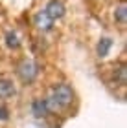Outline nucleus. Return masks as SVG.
I'll list each match as a JSON object with an SVG mask.
<instances>
[{
    "label": "nucleus",
    "instance_id": "nucleus-1",
    "mask_svg": "<svg viewBox=\"0 0 127 128\" xmlns=\"http://www.w3.org/2000/svg\"><path fill=\"white\" fill-rule=\"evenodd\" d=\"M46 102H48V108L52 115L54 114H61V112H66V110L72 108V104L76 102V90L74 86L68 82V80H59V82H54L46 92Z\"/></svg>",
    "mask_w": 127,
    "mask_h": 128
},
{
    "label": "nucleus",
    "instance_id": "nucleus-2",
    "mask_svg": "<svg viewBox=\"0 0 127 128\" xmlns=\"http://www.w3.org/2000/svg\"><path fill=\"white\" fill-rule=\"evenodd\" d=\"M15 73L17 79L22 86H33L37 82L39 75H41V64L35 59H30V57H24L17 62L15 66Z\"/></svg>",
    "mask_w": 127,
    "mask_h": 128
},
{
    "label": "nucleus",
    "instance_id": "nucleus-3",
    "mask_svg": "<svg viewBox=\"0 0 127 128\" xmlns=\"http://www.w3.org/2000/svg\"><path fill=\"white\" fill-rule=\"evenodd\" d=\"M109 82L114 88L125 90V86H127V64H125V60H118L112 64V68L109 70Z\"/></svg>",
    "mask_w": 127,
    "mask_h": 128
},
{
    "label": "nucleus",
    "instance_id": "nucleus-4",
    "mask_svg": "<svg viewBox=\"0 0 127 128\" xmlns=\"http://www.w3.org/2000/svg\"><path fill=\"white\" fill-rule=\"evenodd\" d=\"M19 95V86L11 77H0V102H8Z\"/></svg>",
    "mask_w": 127,
    "mask_h": 128
},
{
    "label": "nucleus",
    "instance_id": "nucleus-5",
    "mask_svg": "<svg viewBox=\"0 0 127 128\" xmlns=\"http://www.w3.org/2000/svg\"><path fill=\"white\" fill-rule=\"evenodd\" d=\"M43 9L54 22L63 18L65 13H66V8H65V4H63V0H48V4H46Z\"/></svg>",
    "mask_w": 127,
    "mask_h": 128
},
{
    "label": "nucleus",
    "instance_id": "nucleus-6",
    "mask_svg": "<svg viewBox=\"0 0 127 128\" xmlns=\"http://www.w3.org/2000/svg\"><path fill=\"white\" fill-rule=\"evenodd\" d=\"M30 110L33 114V117H37V119H46V117L52 115L50 108H48V102H46L44 97H35L33 99L31 104H30Z\"/></svg>",
    "mask_w": 127,
    "mask_h": 128
},
{
    "label": "nucleus",
    "instance_id": "nucleus-7",
    "mask_svg": "<svg viewBox=\"0 0 127 128\" xmlns=\"http://www.w3.org/2000/svg\"><path fill=\"white\" fill-rule=\"evenodd\" d=\"M33 26H35L39 31L46 33V31L54 30V20L44 13V9H41V11H37V13L33 15Z\"/></svg>",
    "mask_w": 127,
    "mask_h": 128
},
{
    "label": "nucleus",
    "instance_id": "nucleus-8",
    "mask_svg": "<svg viewBox=\"0 0 127 128\" xmlns=\"http://www.w3.org/2000/svg\"><path fill=\"white\" fill-rule=\"evenodd\" d=\"M112 38H109V37H101L100 38V42H98L96 46V55H98V59H107L109 53H111V50H112Z\"/></svg>",
    "mask_w": 127,
    "mask_h": 128
},
{
    "label": "nucleus",
    "instance_id": "nucleus-9",
    "mask_svg": "<svg viewBox=\"0 0 127 128\" xmlns=\"http://www.w3.org/2000/svg\"><path fill=\"white\" fill-rule=\"evenodd\" d=\"M4 42L6 46L11 50V51H17V50H20V46H22V40L19 37V33H17L15 30H8L4 35Z\"/></svg>",
    "mask_w": 127,
    "mask_h": 128
},
{
    "label": "nucleus",
    "instance_id": "nucleus-10",
    "mask_svg": "<svg viewBox=\"0 0 127 128\" xmlns=\"http://www.w3.org/2000/svg\"><path fill=\"white\" fill-rule=\"evenodd\" d=\"M114 22L120 28H125V24H127V6H125V2H122L114 9Z\"/></svg>",
    "mask_w": 127,
    "mask_h": 128
},
{
    "label": "nucleus",
    "instance_id": "nucleus-11",
    "mask_svg": "<svg viewBox=\"0 0 127 128\" xmlns=\"http://www.w3.org/2000/svg\"><path fill=\"white\" fill-rule=\"evenodd\" d=\"M9 117H11L9 108L6 106V102H0V124L6 123V121H9Z\"/></svg>",
    "mask_w": 127,
    "mask_h": 128
}]
</instances>
